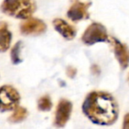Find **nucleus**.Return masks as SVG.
<instances>
[{"instance_id": "obj_9", "label": "nucleus", "mask_w": 129, "mask_h": 129, "mask_svg": "<svg viewBox=\"0 0 129 129\" xmlns=\"http://www.w3.org/2000/svg\"><path fill=\"white\" fill-rule=\"evenodd\" d=\"M53 27L57 32H58L64 39L67 40H73L76 36V28L64 20L63 19H55L52 21Z\"/></svg>"}, {"instance_id": "obj_11", "label": "nucleus", "mask_w": 129, "mask_h": 129, "mask_svg": "<svg viewBox=\"0 0 129 129\" xmlns=\"http://www.w3.org/2000/svg\"><path fill=\"white\" fill-rule=\"evenodd\" d=\"M27 116H28V111L25 107L17 106L13 110V114L9 117V121L12 123H19L25 120Z\"/></svg>"}, {"instance_id": "obj_14", "label": "nucleus", "mask_w": 129, "mask_h": 129, "mask_svg": "<svg viewBox=\"0 0 129 129\" xmlns=\"http://www.w3.org/2000/svg\"><path fill=\"white\" fill-rule=\"evenodd\" d=\"M76 73H77V71H76V69L74 68V67H68L67 69V74L68 77L70 78H74V76L76 75Z\"/></svg>"}, {"instance_id": "obj_4", "label": "nucleus", "mask_w": 129, "mask_h": 129, "mask_svg": "<svg viewBox=\"0 0 129 129\" xmlns=\"http://www.w3.org/2000/svg\"><path fill=\"white\" fill-rule=\"evenodd\" d=\"M81 41L86 45H93L97 43H104L109 41L107 29L104 25L97 22L90 24L84 31Z\"/></svg>"}, {"instance_id": "obj_1", "label": "nucleus", "mask_w": 129, "mask_h": 129, "mask_svg": "<svg viewBox=\"0 0 129 129\" xmlns=\"http://www.w3.org/2000/svg\"><path fill=\"white\" fill-rule=\"evenodd\" d=\"M82 111L90 121L100 125H111L118 118V104L105 91L88 93L82 104Z\"/></svg>"}, {"instance_id": "obj_10", "label": "nucleus", "mask_w": 129, "mask_h": 129, "mask_svg": "<svg viewBox=\"0 0 129 129\" xmlns=\"http://www.w3.org/2000/svg\"><path fill=\"white\" fill-rule=\"evenodd\" d=\"M11 31L6 22H0V52H6L11 46L12 43Z\"/></svg>"}, {"instance_id": "obj_12", "label": "nucleus", "mask_w": 129, "mask_h": 129, "mask_svg": "<svg viewBox=\"0 0 129 129\" xmlns=\"http://www.w3.org/2000/svg\"><path fill=\"white\" fill-rule=\"evenodd\" d=\"M21 46H22V43L20 41H19L15 43V45L12 49L11 59L13 64H19L22 62L21 56H20V53H21Z\"/></svg>"}, {"instance_id": "obj_6", "label": "nucleus", "mask_w": 129, "mask_h": 129, "mask_svg": "<svg viewBox=\"0 0 129 129\" xmlns=\"http://www.w3.org/2000/svg\"><path fill=\"white\" fill-rule=\"evenodd\" d=\"M20 33L25 36H39L46 31L47 26L42 20L28 18L20 24Z\"/></svg>"}, {"instance_id": "obj_2", "label": "nucleus", "mask_w": 129, "mask_h": 129, "mask_svg": "<svg viewBox=\"0 0 129 129\" xmlns=\"http://www.w3.org/2000/svg\"><path fill=\"white\" fill-rule=\"evenodd\" d=\"M0 10L5 14L20 20H27L36 10L35 0H4Z\"/></svg>"}, {"instance_id": "obj_13", "label": "nucleus", "mask_w": 129, "mask_h": 129, "mask_svg": "<svg viewBox=\"0 0 129 129\" xmlns=\"http://www.w3.org/2000/svg\"><path fill=\"white\" fill-rule=\"evenodd\" d=\"M38 110L41 111H49L52 108V102L50 97L48 95H43L41 98H39L37 102Z\"/></svg>"}, {"instance_id": "obj_5", "label": "nucleus", "mask_w": 129, "mask_h": 129, "mask_svg": "<svg viewBox=\"0 0 129 129\" xmlns=\"http://www.w3.org/2000/svg\"><path fill=\"white\" fill-rule=\"evenodd\" d=\"M73 111V104L67 99H61L55 111L54 125L57 127H64L70 119Z\"/></svg>"}, {"instance_id": "obj_3", "label": "nucleus", "mask_w": 129, "mask_h": 129, "mask_svg": "<svg viewBox=\"0 0 129 129\" xmlns=\"http://www.w3.org/2000/svg\"><path fill=\"white\" fill-rule=\"evenodd\" d=\"M20 95L18 90L11 85H4L0 88V111H13L19 105Z\"/></svg>"}, {"instance_id": "obj_16", "label": "nucleus", "mask_w": 129, "mask_h": 129, "mask_svg": "<svg viewBox=\"0 0 129 129\" xmlns=\"http://www.w3.org/2000/svg\"><path fill=\"white\" fill-rule=\"evenodd\" d=\"M128 82H129V74H128Z\"/></svg>"}, {"instance_id": "obj_8", "label": "nucleus", "mask_w": 129, "mask_h": 129, "mask_svg": "<svg viewBox=\"0 0 129 129\" xmlns=\"http://www.w3.org/2000/svg\"><path fill=\"white\" fill-rule=\"evenodd\" d=\"M110 42L112 44L114 55L120 67L122 69L127 68L129 66V48L115 37H111Z\"/></svg>"}, {"instance_id": "obj_15", "label": "nucleus", "mask_w": 129, "mask_h": 129, "mask_svg": "<svg viewBox=\"0 0 129 129\" xmlns=\"http://www.w3.org/2000/svg\"><path fill=\"white\" fill-rule=\"evenodd\" d=\"M123 129H129V113H126L124 117L123 121Z\"/></svg>"}, {"instance_id": "obj_7", "label": "nucleus", "mask_w": 129, "mask_h": 129, "mask_svg": "<svg viewBox=\"0 0 129 129\" xmlns=\"http://www.w3.org/2000/svg\"><path fill=\"white\" fill-rule=\"evenodd\" d=\"M91 3H83L76 0L67 11V17L73 21H80L89 18L88 8Z\"/></svg>"}]
</instances>
